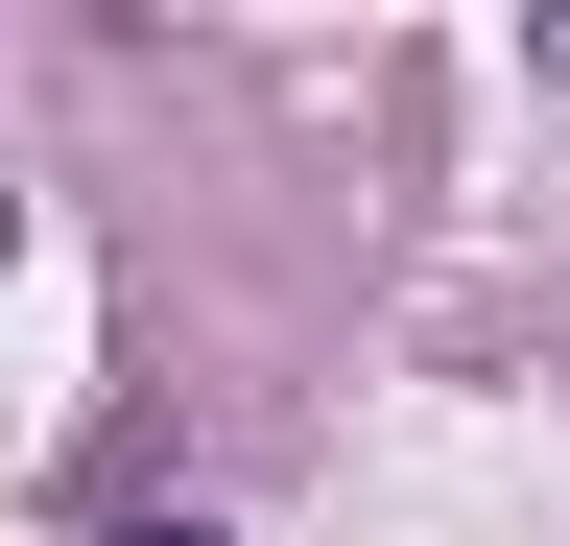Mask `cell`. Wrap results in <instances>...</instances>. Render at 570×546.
Instances as JSON below:
<instances>
[{
  "instance_id": "1",
  "label": "cell",
  "mask_w": 570,
  "mask_h": 546,
  "mask_svg": "<svg viewBox=\"0 0 570 546\" xmlns=\"http://www.w3.org/2000/svg\"><path fill=\"white\" fill-rule=\"evenodd\" d=\"M96 546H214V523H190V499H142V523H96Z\"/></svg>"
}]
</instances>
